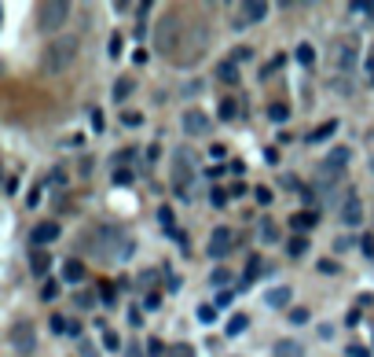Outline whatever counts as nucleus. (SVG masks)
<instances>
[{
	"label": "nucleus",
	"mask_w": 374,
	"mask_h": 357,
	"mask_svg": "<svg viewBox=\"0 0 374 357\" xmlns=\"http://www.w3.org/2000/svg\"><path fill=\"white\" fill-rule=\"evenodd\" d=\"M103 350H121V339H118V331H103Z\"/></svg>",
	"instance_id": "a19ab883"
},
{
	"label": "nucleus",
	"mask_w": 374,
	"mask_h": 357,
	"mask_svg": "<svg viewBox=\"0 0 374 357\" xmlns=\"http://www.w3.org/2000/svg\"><path fill=\"white\" fill-rule=\"evenodd\" d=\"M121 52H125V37H121V33H110V41H106V55H110V59H121Z\"/></svg>",
	"instance_id": "c85d7f7f"
},
{
	"label": "nucleus",
	"mask_w": 374,
	"mask_h": 357,
	"mask_svg": "<svg viewBox=\"0 0 374 357\" xmlns=\"http://www.w3.org/2000/svg\"><path fill=\"white\" fill-rule=\"evenodd\" d=\"M290 299H294V287L290 284H279L272 291H264V306H268V309H286V306H290Z\"/></svg>",
	"instance_id": "2eb2a0df"
},
{
	"label": "nucleus",
	"mask_w": 374,
	"mask_h": 357,
	"mask_svg": "<svg viewBox=\"0 0 374 357\" xmlns=\"http://www.w3.org/2000/svg\"><path fill=\"white\" fill-rule=\"evenodd\" d=\"M231 243H235V233H231L228 225H216L213 233H209V240H206V255L220 262V258H224L228 250H231Z\"/></svg>",
	"instance_id": "9d476101"
},
{
	"label": "nucleus",
	"mask_w": 374,
	"mask_h": 357,
	"mask_svg": "<svg viewBox=\"0 0 374 357\" xmlns=\"http://www.w3.org/2000/svg\"><path fill=\"white\" fill-rule=\"evenodd\" d=\"M147 357H169L165 343L162 339H147Z\"/></svg>",
	"instance_id": "72a5a7b5"
},
{
	"label": "nucleus",
	"mask_w": 374,
	"mask_h": 357,
	"mask_svg": "<svg viewBox=\"0 0 374 357\" xmlns=\"http://www.w3.org/2000/svg\"><path fill=\"white\" fill-rule=\"evenodd\" d=\"M74 302H77L81 309H92V306H96V295H92V291H77Z\"/></svg>",
	"instance_id": "e433bc0d"
},
{
	"label": "nucleus",
	"mask_w": 374,
	"mask_h": 357,
	"mask_svg": "<svg viewBox=\"0 0 374 357\" xmlns=\"http://www.w3.org/2000/svg\"><path fill=\"white\" fill-rule=\"evenodd\" d=\"M348 247H352V236H341V240L334 243V250H348Z\"/></svg>",
	"instance_id": "052dcab7"
},
{
	"label": "nucleus",
	"mask_w": 374,
	"mask_h": 357,
	"mask_svg": "<svg viewBox=\"0 0 374 357\" xmlns=\"http://www.w3.org/2000/svg\"><path fill=\"white\" fill-rule=\"evenodd\" d=\"M286 321H290V324H308V309L304 306H294L290 313H286Z\"/></svg>",
	"instance_id": "f704fd0d"
},
{
	"label": "nucleus",
	"mask_w": 374,
	"mask_h": 357,
	"mask_svg": "<svg viewBox=\"0 0 374 357\" xmlns=\"http://www.w3.org/2000/svg\"><path fill=\"white\" fill-rule=\"evenodd\" d=\"M279 184H282V188H290V192H304L301 177H294V174H282V177H279Z\"/></svg>",
	"instance_id": "c9c22d12"
},
{
	"label": "nucleus",
	"mask_w": 374,
	"mask_h": 357,
	"mask_svg": "<svg viewBox=\"0 0 374 357\" xmlns=\"http://www.w3.org/2000/svg\"><path fill=\"white\" fill-rule=\"evenodd\" d=\"M121 122H125V125H140V122H143V114H140V111H125V114H121Z\"/></svg>",
	"instance_id": "864d4df0"
},
{
	"label": "nucleus",
	"mask_w": 374,
	"mask_h": 357,
	"mask_svg": "<svg viewBox=\"0 0 374 357\" xmlns=\"http://www.w3.org/2000/svg\"><path fill=\"white\" fill-rule=\"evenodd\" d=\"M162 306V295H158V291H147V295H143V309H158Z\"/></svg>",
	"instance_id": "c03bdc74"
},
{
	"label": "nucleus",
	"mask_w": 374,
	"mask_h": 357,
	"mask_svg": "<svg viewBox=\"0 0 374 357\" xmlns=\"http://www.w3.org/2000/svg\"><path fill=\"white\" fill-rule=\"evenodd\" d=\"M216 81H224V85H238V63L235 59L216 63Z\"/></svg>",
	"instance_id": "f3484780"
},
{
	"label": "nucleus",
	"mask_w": 374,
	"mask_h": 357,
	"mask_svg": "<svg viewBox=\"0 0 374 357\" xmlns=\"http://www.w3.org/2000/svg\"><path fill=\"white\" fill-rule=\"evenodd\" d=\"M268 118H272L275 125H282L286 118H290V107H286V103H272V107H268Z\"/></svg>",
	"instance_id": "c756f323"
},
{
	"label": "nucleus",
	"mask_w": 374,
	"mask_h": 357,
	"mask_svg": "<svg viewBox=\"0 0 374 357\" xmlns=\"http://www.w3.org/2000/svg\"><path fill=\"white\" fill-rule=\"evenodd\" d=\"M316 269H319V272H326V277H334V272H341V265H338V262H319Z\"/></svg>",
	"instance_id": "3c124183"
},
{
	"label": "nucleus",
	"mask_w": 374,
	"mask_h": 357,
	"mask_svg": "<svg viewBox=\"0 0 374 357\" xmlns=\"http://www.w3.org/2000/svg\"><path fill=\"white\" fill-rule=\"evenodd\" d=\"M348 15H374V4H360L356 0V4H348Z\"/></svg>",
	"instance_id": "de8ad7c7"
},
{
	"label": "nucleus",
	"mask_w": 374,
	"mask_h": 357,
	"mask_svg": "<svg viewBox=\"0 0 374 357\" xmlns=\"http://www.w3.org/2000/svg\"><path fill=\"white\" fill-rule=\"evenodd\" d=\"M253 199H257L260 206H268L275 196H272V188H264V184H260V188H253Z\"/></svg>",
	"instance_id": "4c0bfd02"
},
{
	"label": "nucleus",
	"mask_w": 374,
	"mask_h": 357,
	"mask_svg": "<svg viewBox=\"0 0 374 357\" xmlns=\"http://www.w3.org/2000/svg\"><path fill=\"white\" fill-rule=\"evenodd\" d=\"M228 174H235V177H242V174H246V162H242V159H235V162H228Z\"/></svg>",
	"instance_id": "5fc2aeb1"
},
{
	"label": "nucleus",
	"mask_w": 374,
	"mask_h": 357,
	"mask_svg": "<svg viewBox=\"0 0 374 357\" xmlns=\"http://www.w3.org/2000/svg\"><path fill=\"white\" fill-rule=\"evenodd\" d=\"M77 48H81V41L70 37V33H62V37L48 41V45H44V52H40V70L52 74V78L62 74V70H70L74 59H77Z\"/></svg>",
	"instance_id": "f03ea898"
},
{
	"label": "nucleus",
	"mask_w": 374,
	"mask_h": 357,
	"mask_svg": "<svg viewBox=\"0 0 374 357\" xmlns=\"http://www.w3.org/2000/svg\"><path fill=\"white\" fill-rule=\"evenodd\" d=\"M319 221H323L319 210H297V214H290V228H294V236H308Z\"/></svg>",
	"instance_id": "4468645a"
},
{
	"label": "nucleus",
	"mask_w": 374,
	"mask_h": 357,
	"mask_svg": "<svg viewBox=\"0 0 374 357\" xmlns=\"http://www.w3.org/2000/svg\"><path fill=\"white\" fill-rule=\"evenodd\" d=\"M257 236H260V243H264V247H268V243H279V225L264 218V221L257 225Z\"/></svg>",
	"instance_id": "412c9836"
},
{
	"label": "nucleus",
	"mask_w": 374,
	"mask_h": 357,
	"mask_svg": "<svg viewBox=\"0 0 374 357\" xmlns=\"http://www.w3.org/2000/svg\"><path fill=\"white\" fill-rule=\"evenodd\" d=\"M257 277H260V255H250L246 269H242V287H250Z\"/></svg>",
	"instance_id": "b1692460"
},
{
	"label": "nucleus",
	"mask_w": 374,
	"mask_h": 357,
	"mask_svg": "<svg viewBox=\"0 0 374 357\" xmlns=\"http://www.w3.org/2000/svg\"><path fill=\"white\" fill-rule=\"evenodd\" d=\"M216 118H220V122H235V118H238V100H231V96H228V100H220Z\"/></svg>",
	"instance_id": "bb28decb"
},
{
	"label": "nucleus",
	"mask_w": 374,
	"mask_h": 357,
	"mask_svg": "<svg viewBox=\"0 0 374 357\" xmlns=\"http://www.w3.org/2000/svg\"><path fill=\"white\" fill-rule=\"evenodd\" d=\"M84 247L92 250V258L99 262H128L132 250H136V240H132L121 225H99L92 228V236H84Z\"/></svg>",
	"instance_id": "f257e3e1"
},
{
	"label": "nucleus",
	"mask_w": 374,
	"mask_h": 357,
	"mask_svg": "<svg viewBox=\"0 0 374 357\" xmlns=\"http://www.w3.org/2000/svg\"><path fill=\"white\" fill-rule=\"evenodd\" d=\"M52 331H55V335H70V321L55 313V317H52Z\"/></svg>",
	"instance_id": "ea45409f"
},
{
	"label": "nucleus",
	"mask_w": 374,
	"mask_h": 357,
	"mask_svg": "<svg viewBox=\"0 0 374 357\" xmlns=\"http://www.w3.org/2000/svg\"><path fill=\"white\" fill-rule=\"evenodd\" d=\"M272 353H275V357H304V346H301L297 339H279Z\"/></svg>",
	"instance_id": "6ab92c4d"
},
{
	"label": "nucleus",
	"mask_w": 374,
	"mask_h": 357,
	"mask_svg": "<svg viewBox=\"0 0 374 357\" xmlns=\"http://www.w3.org/2000/svg\"><path fill=\"white\" fill-rule=\"evenodd\" d=\"M169 357H194V346H191V343H176V346L169 350Z\"/></svg>",
	"instance_id": "79ce46f5"
},
{
	"label": "nucleus",
	"mask_w": 374,
	"mask_h": 357,
	"mask_svg": "<svg viewBox=\"0 0 374 357\" xmlns=\"http://www.w3.org/2000/svg\"><path fill=\"white\" fill-rule=\"evenodd\" d=\"M367 85H374V55L367 59Z\"/></svg>",
	"instance_id": "680f3d73"
},
{
	"label": "nucleus",
	"mask_w": 374,
	"mask_h": 357,
	"mask_svg": "<svg viewBox=\"0 0 374 357\" xmlns=\"http://www.w3.org/2000/svg\"><path fill=\"white\" fill-rule=\"evenodd\" d=\"M206 45H209V26H206V23H194V26L184 33V45H180V48H187V52L180 55V67H191V63H198V55H202Z\"/></svg>",
	"instance_id": "423d86ee"
},
{
	"label": "nucleus",
	"mask_w": 374,
	"mask_h": 357,
	"mask_svg": "<svg viewBox=\"0 0 374 357\" xmlns=\"http://www.w3.org/2000/svg\"><path fill=\"white\" fill-rule=\"evenodd\" d=\"M132 92H136V81H132V78H121V81H114V89H110V96H114V103L128 100Z\"/></svg>",
	"instance_id": "4be33fe9"
},
{
	"label": "nucleus",
	"mask_w": 374,
	"mask_h": 357,
	"mask_svg": "<svg viewBox=\"0 0 374 357\" xmlns=\"http://www.w3.org/2000/svg\"><path fill=\"white\" fill-rule=\"evenodd\" d=\"M48 269H52V255H48V250H30V272H33V277H44Z\"/></svg>",
	"instance_id": "a211bd4d"
},
{
	"label": "nucleus",
	"mask_w": 374,
	"mask_h": 357,
	"mask_svg": "<svg viewBox=\"0 0 374 357\" xmlns=\"http://www.w3.org/2000/svg\"><path fill=\"white\" fill-rule=\"evenodd\" d=\"M250 55H253V48H250V45H238V48L231 52V59H235V63H246Z\"/></svg>",
	"instance_id": "49530a36"
},
{
	"label": "nucleus",
	"mask_w": 374,
	"mask_h": 357,
	"mask_svg": "<svg viewBox=\"0 0 374 357\" xmlns=\"http://www.w3.org/2000/svg\"><path fill=\"white\" fill-rule=\"evenodd\" d=\"M294 59L301 63V67H312V63H316V48L308 45V41H301V45L294 48Z\"/></svg>",
	"instance_id": "a878e982"
},
{
	"label": "nucleus",
	"mask_w": 374,
	"mask_h": 357,
	"mask_svg": "<svg viewBox=\"0 0 374 357\" xmlns=\"http://www.w3.org/2000/svg\"><path fill=\"white\" fill-rule=\"evenodd\" d=\"M268 4L264 0H246V4H238V11H235V18H231V30H242V26H253V23H260V18H268Z\"/></svg>",
	"instance_id": "1a4fd4ad"
},
{
	"label": "nucleus",
	"mask_w": 374,
	"mask_h": 357,
	"mask_svg": "<svg viewBox=\"0 0 374 357\" xmlns=\"http://www.w3.org/2000/svg\"><path fill=\"white\" fill-rule=\"evenodd\" d=\"M235 280V272L231 269H224V265H216L213 272H209V287H228Z\"/></svg>",
	"instance_id": "393cba45"
},
{
	"label": "nucleus",
	"mask_w": 374,
	"mask_h": 357,
	"mask_svg": "<svg viewBox=\"0 0 374 357\" xmlns=\"http://www.w3.org/2000/svg\"><path fill=\"white\" fill-rule=\"evenodd\" d=\"M55 295H59V280H48V284L40 287V299H44V302H52Z\"/></svg>",
	"instance_id": "58836bf2"
},
{
	"label": "nucleus",
	"mask_w": 374,
	"mask_h": 357,
	"mask_svg": "<svg viewBox=\"0 0 374 357\" xmlns=\"http://www.w3.org/2000/svg\"><path fill=\"white\" fill-rule=\"evenodd\" d=\"M308 247H312V243H308V236H290V243H286V255L297 262V258L308 255Z\"/></svg>",
	"instance_id": "5701e85b"
},
{
	"label": "nucleus",
	"mask_w": 374,
	"mask_h": 357,
	"mask_svg": "<svg viewBox=\"0 0 374 357\" xmlns=\"http://www.w3.org/2000/svg\"><path fill=\"white\" fill-rule=\"evenodd\" d=\"M282 63H286V55H275V59L268 63V67H260V78H272V74H275V70L282 67Z\"/></svg>",
	"instance_id": "37998d69"
},
{
	"label": "nucleus",
	"mask_w": 374,
	"mask_h": 357,
	"mask_svg": "<svg viewBox=\"0 0 374 357\" xmlns=\"http://www.w3.org/2000/svg\"><path fill=\"white\" fill-rule=\"evenodd\" d=\"M110 181H114V184H132V170H114Z\"/></svg>",
	"instance_id": "603ef678"
},
{
	"label": "nucleus",
	"mask_w": 374,
	"mask_h": 357,
	"mask_svg": "<svg viewBox=\"0 0 374 357\" xmlns=\"http://www.w3.org/2000/svg\"><path fill=\"white\" fill-rule=\"evenodd\" d=\"M330 133H338V118H330V122L316 125V129H312V133H308L304 140H308V144H323V140H326Z\"/></svg>",
	"instance_id": "aec40b11"
},
{
	"label": "nucleus",
	"mask_w": 374,
	"mask_h": 357,
	"mask_svg": "<svg viewBox=\"0 0 374 357\" xmlns=\"http://www.w3.org/2000/svg\"><path fill=\"white\" fill-rule=\"evenodd\" d=\"M33 15H37V30L55 41V37H62L59 30L70 23V4L66 0H44V4L33 8Z\"/></svg>",
	"instance_id": "7ed1b4c3"
},
{
	"label": "nucleus",
	"mask_w": 374,
	"mask_h": 357,
	"mask_svg": "<svg viewBox=\"0 0 374 357\" xmlns=\"http://www.w3.org/2000/svg\"><path fill=\"white\" fill-rule=\"evenodd\" d=\"M194 317H198V324H213V321H216V309L202 302V306H198V309H194Z\"/></svg>",
	"instance_id": "2f4dec72"
},
{
	"label": "nucleus",
	"mask_w": 374,
	"mask_h": 357,
	"mask_svg": "<svg viewBox=\"0 0 374 357\" xmlns=\"http://www.w3.org/2000/svg\"><path fill=\"white\" fill-rule=\"evenodd\" d=\"M330 59H334V67H338L341 74H348V70L360 63V37H341V41H334Z\"/></svg>",
	"instance_id": "0eeeda50"
},
{
	"label": "nucleus",
	"mask_w": 374,
	"mask_h": 357,
	"mask_svg": "<svg viewBox=\"0 0 374 357\" xmlns=\"http://www.w3.org/2000/svg\"><path fill=\"white\" fill-rule=\"evenodd\" d=\"M345 357H370V350H367V346H356V343H352V346H345Z\"/></svg>",
	"instance_id": "8fccbe9b"
},
{
	"label": "nucleus",
	"mask_w": 374,
	"mask_h": 357,
	"mask_svg": "<svg viewBox=\"0 0 374 357\" xmlns=\"http://www.w3.org/2000/svg\"><path fill=\"white\" fill-rule=\"evenodd\" d=\"M59 236H62V225H55V221H40L33 233H30V247H33V250H44V247H48L52 240H59Z\"/></svg>",
	"instance_id": "f8f14e48"
},
{
	"label": "nucleus",
	"mask_w": 374,
	"mask_h": 357,
	"mask_svg": "<svg viewBox=\"0 0 374 357\" xmlns=\"http://www.w3.org/2000/svg\"><path fill=\"white\" fill-rule=\"evenodd\" d=\"M184 45V23H180V15L169 11L158 18V30H154V48H158V55L165 59H176V48Z\"/></svg>",
	"instance_id": "20e7f679"
},
{
	"label": "nucleus",
	"mask_w": 374,
	"mask_h": 357,
	"mask_svg": "<svg viewBox=\"0 0 374 357\" xmlns=\"http://www.w3.org/2000/svg\"><path fill=\"white\" fill-rule=\"evenodd\" d=\"M59 272H62V284H84V277H88V269H84L81 258H66Z\"/></svg>",
	"instance_id": "dca6fc26"
},
{
	"label": "nucleus",
	"mask_w": 374,
	"mask_h": 357,
	"mask_svg": "<svg viewBox=\"0 0 374 357\" xmlns=\"http://www.w3.org/2000/svg\"><path fill=\"white\" fill-rule=\"evenodd\" d=\"M158 221L165 225L169 236H176V228H172V206H158Z\"/></svg>",
	"instance_id": "473e14b6"
},
{
	"label": "nucleus",
	"mask_w": 374,
	"mask_h": 357,
	"mask_svg": "<svg viewBox=\"0 0 374 357\" xmlns=\"http://www.w3.org/2000/svg\"><path fill=\"white\" fill-rule=\"evenodd\" d=\"M81 357H99V350H96L92 343H88V339H84V343H81Z\"/></svg>",
	"instance_id": "4d7b16f0"
},
{
	"label": "nucleus",
	"mask_w": 374,
	"mask_h": 357,
	"mask_svg": "<svg viewBox=\"0 0 374 357\" xmlns=\"http://www.w3.org/2000/svg\"><path fill=\"white\" fill-rule=\"evenodd\" d=\"M8 343H11V350L18 353V357H30L33 350H37V328H33V321H15L11 328H8Z\"/></svg>",
	"instance_id": "39448f33"
},
{
	"label": "nucleus",
	"mask_w": 374,
	"mask_h": 357,
	"mask_svg": "<svg viewBox=\"0 0 374 357\" xmlns=\"http://www.w3.org/2000/svg\"><path fill=\"white\" fill-rule=\"evenodd\" d=\"M341 225H348V228L363 225V199L356 192H348L345 203H341Z\"/></svg>",
	"instance_id": "ddd939ff"
},
{
	"label": "nucleus",
	"mask_w": 374,
	"mask_h": 357,
	"mask_svg": "<svg viewBox=\"0 0 374 357\" xmlns=\"http://www.w3.org/2000/svg\"><path fill=\"white\" fill-rule=\"evenodd\" d=\"M246 328H250V317H246V313H235V317L228 321V328H224V331H228L231 339H235V335H242Z\"/></svg>",
	"instance_id": "cd10ccee"
},
{
	"label": "nucleus",
	"mask_w": 374,
	"mask_h": 357,
	"mask_svg": "<svg viewBox=\"0 0 374 357\" xmlns=\"http://www.w3.org/2000/svg\"><path fill=\"white\" fill-rule=\"evenodd\" d=\"M176 162L180 166H172V184H176V192H180V199H187L184 192H187V184H191V177H194V151L191 148H180L176 151Z\"/></svg>",
	"instance_id": "6e6552de"
},
{
	"label": "nucleus",
	"mask_w": 374,
	"mask_h": 357,
	"mask_svg": "<svg viewBox=\"0 0 374 357\" xmlns=\"http://www.w3.org/2000/svg\"><path fill=\"white\" fill-rule=\"evenodd\" d=\"M180 284H184V280H180V277H172V272H169V280H165V291H172V295H176V291H180Z\"/></svg>",
	"instance_id": "6e6d98bb"
},
{
	"label": "nucleus",
	"mask_w": 374,
	"mask_h": 357,
	"mask_svg": "<svg viewBox=\"0 0 374 357\" xmlns=\"http://www.w3.org/2000/svg\"><path fill=\"white\" fill-rule=\"evenodd\" d=\"M180 129H184L187 137H209L213 122L206 118V111H198V107H187V111L180 114Z\"/></svg>",
	"instance_id": "9b49d317"
},
{
	"label": "nucleus",
	"mask_w": 374,
	"mask_h": 357,
	"mask_svg": "<svg viewBox=\"0 0 374 357\" xmlns=\"http://www.w3.org/2000/svg\"><path fill=\"white\" fill-rule=\"evenodd\" d=\"M360 250H363L367 258H374V236H370V233H367V236H360Z\"/></svg>",
	"instance_id": "09e8293b"
},
{
	"label": "nucleus",
	"mask_w": 374,
	"mask_h": 357,
	"mask_svg": "<svg viewBox=\"0 0 374 357\" xmlns=\"http://www.w3.org/2000/svg\"><path fill=\"white\" fill-rule=\"evenodd\" d=\"M228 196H231V192H224V188H216V184L209 188V203H213L216 210H224V206H228Z\"/></svg>",
	"instance_id": "7c9ffc66"
},
{
	"label": "nucleus",
	"mask_w": 374,
	"mask_h": 357,
	"mask_svg": "<svg viewBox=\"0 0 374 357\" xmlns=\"http://www.w3.org/2000/svg\"><path fill=\"white\" fill-rule=\"evenodd\" d=\"M103 302L114 306V287H110V284H103Z\"/></svg>",
	"instance_id": "bf43d9fd"
},
{
	"label": "nucleus",
	"mask_w": 374,
	"mask_h": 357,
	"mask_svg": "<svg viewBox=\"0 0 374 357\" xmlns=\"http://www.w3.org/2000/svg\"><path fill=\"white\" fill-rule=\"evenodd\" d=\"M224 170H228V162H224V166H206V177H220Z\"/></svg>",
	"instance_id": "13d9d810"
},
{
	"label": "nucleus",
	"mask_w": 374,
	"mask_h": 357,
	"mask_svg": "<svg viewBox=\"0 0 374 357\" xmlns=\"http://www.w3.org/2000/svg\"><path fill=\"white\" fill-rule=\"evenodd\" d=\"M360 321H363V313H360V309H356V306H352V309H348V313H345V328H356V324H360Z\"/></svg>",
	"instance_id": "a18cd8bd"
}]
</instances>
